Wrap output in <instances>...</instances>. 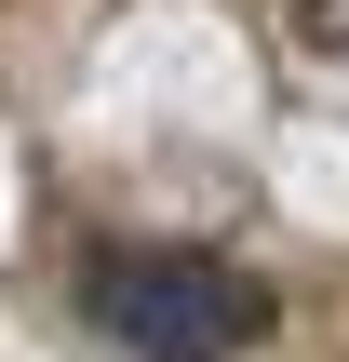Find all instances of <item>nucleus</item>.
Wrapping results in <instances>:
<instances>
[{
	"instance_id": "1",
	"label": "nucleus",
	"mask_w": 349,
	"mask_h": 362,
	"mask_svg": "<svg viewBox=\"0 0 349 362\" xmlns=\"http://www.w3.org/2000/svg\"><path fill=\"white\" fill-rule=\"evenodd\" d=\"M94 336L121 362H242L269 336V282L229 255H94Z\"/></svg>"
},
{
	"instance_id": "2",
	"label": "nucleus",
	"mask_w": 349,
	"mask_h": 362,
	"mask_svg": "<svg viewBox=\"0 0 349 362\" xmlns=\"http://www.w3.org/2000/svg\"><path fill=\"white\" fill-rule=\"evenodd\" d=\"M309 40H323V54H349V0H309Z\"/></svg>"
}]
</instances>
